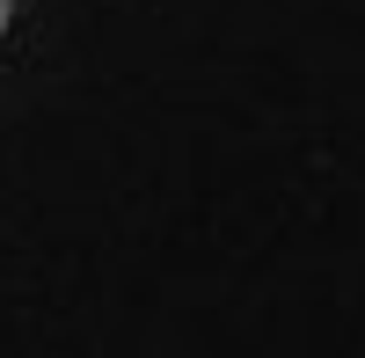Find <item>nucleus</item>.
I'll list each match as a JSON object with an SVG mask.
<instances>
[{
	"mask_svg": "<svg viewBox=\"0 0 365 358\" xmlns=\"http://www.w3.org/2000/svg\"><path fill=\"white\" fill-rule=\"evenodd\" d=\"M15 8H22V0H0V37H8V22H15Z\"/></svg>",
	"mask_w": 365,
	"mask_h": 358,
	"instance_id": "1",
	"label": "nucleus"
}]
</instances>
